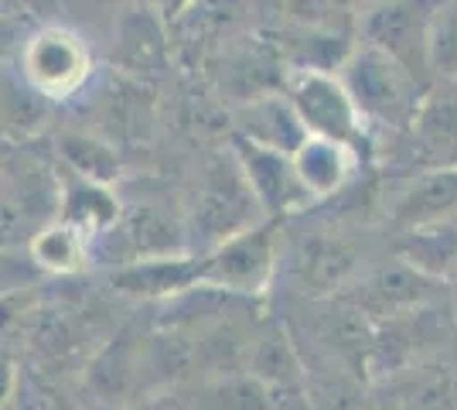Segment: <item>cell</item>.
<instances>
[{
  "label": "cell",
  "instance_id": "1",
  "mask_svg": "<svg viewBox=\"0 0 457 410\" xmlns=\"http://www.w3.org/2000/svg\"><path fill=\"white\" fill-rule=\"evenodd\" d=\"M86 390L93 393L96 404L110 410H130L154 393H164V376L157 366L154 349V329H120L113 339H106L89 366L82 370Z\"/></svg>",
  "mask_w": 457,
  "mask_h": 410
},
{
  "label": "cell",
  "instance_id": "2",
  "mask_svg": "<svg viewBox=\"0 0 457 410\" xmlns=\"http://www.w3.org/2000/svg\"><path fill=\"white\" fill-rule=\"evenodd\" d=\"M342 82L348 86L362 120H372L379 127H396V130L413 127L430 96L417 72H410L406 65L369 45L352 48V59L342 69Z\"/></svg>",
  "mask_w": 457,
  "mask_h": 410
},
{
  "label": "cell",
  "instance_id": "3",
  "mask_svg": "<svg viewBox=\"0 0 457 410\" xmlns=\"http://www.w3.org/2000/svg\"><path fill=\"white\" fill-rule=\"evenodd\" d=\"M260 215L263 209L253 196L239 161L236 157L212 161L198 192H195V202H191L188 239L198 247V254H212L232 236H243L263 226Z\"/></svg>",
  "mask_w": 457,
  "mask_h": 410
},
{
  "label": "cell",
  "instance_id": "4",
  "mask_svg": "<svg viewBox=\"0 0 457 410\" xmlns=\"http://www.w3.org/2000/svg\"><path fill=\"white\" fill-rule=\"evenodd\" d=\"M65 185L58 181L38 157H11L4 161V239L14 247L58 222Z\"/></svg>",
  "mask_w": 457,
  "mask_h": 410
},
{
  "label": "cell",
  "instance_id": "5",
  "mask_svg": "<svg viewBox=\"0 0 457 410\" xmlns=\"http://www.w3.org/2000/svg\"><path fill=\"white\" fill-rule=\"evenodd\" d=\"M185 254H188V233L178 226V219H171L157 205L123 209L113 230L93 243V260L110 264L113 271L134 267L144 260H164V256Z\"/></svg>",
  "mask_w": 457,
  "mask_h": 410
},
{
  "label": "cell",
  "instance_id": "6",
  "mask_svg": "<svg viewBox=\"0 0 457 410\" xmlns=\"http://www.w3.org/2000/svg\"><path fill=\"white\" fill-rule=\"evenodd\" d=\"M93 55L86 41L69 28H38L31 38L24 41L21 52V79L48 99H65L79 93L89 79Z\"/></svg>",
  "mask_w": 457,
  "mask_h": 410
},
{
  "label": "cell",
  "instance_id": "7",
  "mask_svg": "<svg viewBox=\"0 0 457 410\" xmlns=\"http://www.w3.org/2000/svg\"><path fill=\"white\" fill-rule=\"evenodd\" d=\"M202 256V288L256 297L270 288L277 273V233L273 222H263L243 236H232L228 243L215 247Z\"/></svg>",
  "mask_w": 457,
  "mask_h": 410
},
{
  "label": "cell",
  "instance_id": "8",
  "mask_svg": "<svg viewBox=\"0 0 457 410\" xmlns=\"http://www.w3.org/2000/svg\"><path fill=\"white\" fill-rule=\"evenodd\" d=\"M287 99L294 103V110L311 137L338 140L345 147H355L362 140V113H359L342 76L294 69L287 79Z\"/></svg>",
  "mask_w": 457,
  "mask_h": 410
},
{
  "label": "cell",
  "instance_id": "9",
  "mask_svg": "<svg viewBox=\"0 0 457 410\" xmlns=\"http://www.w3.org/2000/svg\"><path fill=\"white\" fill-rule=\"evenodd\" d=\"M430 18L434 7L427 4H376L359 18L362 45L396 59L423 79L430 69Z\"/></svg>",
  "mask_w": 457,
  "mask_h": 410
},
{
  "label": "cell",
  "instance_id": "10",
  "mask_svg": "<svg viewBox=\"0 0 457 410\" xmlns=\"http://www.w3.org/2000/svg\"><path fill=\"white\" fill-rule=\"evenodd\" d=\"M434 284H440V280H430L413 267H406L403 260H396V264L379 267V271L365 273L362 280H355L345 294V301L355 305L379 329V325H389V322H400L406 314L430 308V301L437 294Z\"/></svg>",
  "mask_w": 457,
  "mask_h": 410
},
{
  "label": "cell",
  "instance_id": "11",
  "mask_svg": "<svg viewBox=\"0 0 457 410\" xmlns=\"http://www.w3.org/2000/svg\"><path fill=\"white\" fill-rule=\"evenodd\" d=\"M232 157L239 161L243 175H246L253 196L260 202V209L270 222L273 219H284V215L297 213L311 205L314 198L304 188V181L294 168V157L280 155V151H270V147H260L246 137H232Z\"/></svg>",
  "mask_w": 457,
  "mask_h": 410
},
{
  "label": "cell",
  "instance_id": "12",
  "mask_svg": "<svg viewBox=\"0 0 457 410\" xmlns=\"http://www.w3.org/2000/svg\"><path fill=\"white\" fill-rule=\"evenodd\" d=\"M14 318H24V346L31 352V359L48 372H62L69 366L86 370L96 356V349L89 346L93 329L65 308L48 305V308H31L28 314H14Z\"/></svg>",
  "mask_w": 457,
  "mask_h": 410
},
{
  "label": "cell",
  "instance_id": "13",
  "mask_svg": "<svg viewBox=\"0 0 457 410\" xmlns=\"http://www.w3.org/2000/svg\"><path fill=\"white\" fill-rule=\"evenodd\" d=\"M359 250L338 233H311L290 254V277L307 297H331L355 284Z\"/></svg>",
  "mask_w": 457,
  "mask_h": 410
},
{
  "label": "cell",
  "instance_id": "14",
  "mask_svg": "<svg viewBox=\"0 0 457 410\" xmlns=\"http://www.w3.org/2000/svg\"><path fill=\"white\" fill-rule=\"evenodd\" d=\"M379 410H457V372L440 363H413L372 383Z\"/></svg>",
  "mask_w": 457,
  "mask_h": 410
},
{
  "label": "cell",
  "instance_id": "15",
  "mask_svg": "<svg viewBox=\"0 0 457 410\" xmlns=\"http://www.w3.org/2000/svg\"><path fill=\"white\" fill-rule=\"evenodd\" d=\"M393 222L403 233L457 222V168H430L393 202Z\"/></svg>",
  "mask_w": 457,
  "mask_h": 410
},
{
  "label": "cell",
  "instance_id": "16",
  "mask_svg": "<svg viewBox=\"0 0 457 410\" xmlns=\"http://www.w3.org/2000/svg\"><path fill=\"white\" fill-rule=\"evenodd\" d=\"M110 288L127 297L144 301H174L181 294L202 288V256H164V260H144L134 267L110 273Z\"/></svg>",
  "mask_w": 457,
  "mask_h": 410
},
{
  "label": "cell",
  "instance_id": "17",
  "mask_svg": "<svg viewBox=\"0 0 457 410\" xmlns=\"http://www.w3.org/2000/svg\"><path fill=\"white\" fill-rule=\"evenodd\" d=\"M236 137H246L260 147L294 157L311 134L304 130L290 99L280 93H267V96H253L236 110Z\"/></svg>",
  "mask_w": 457,
  "mask_h": 410
},
{
  "label": "cell",
  "instance_id": "18",
  "mask_svg": "<svg viewBox=\"0 0 457 410\" xmlns=\"http://www.w3.org/2000/svg\"><path fill=\"white\" fill-rule=\"evenodd\" d=\"M246 372L253 380H260L270 393H290L304 387V363L297 356V346L290 342V335L280 322H263L260 335L249 352Z\"/></svg>",
  "mask_w": 457,
  "mask_h": 410
},
{
  "label": "cell",
  "instance_id": "19",
  "mask_svg": "<svg viewBox=\"0 0 457 410\" xmlns=\"http://www.w3.org/2000/svg\"><path fill=\"white\" fill-rule=\"evenodd\" d=\"M294 168L304 181L311 198H324L338 192L355 172V147H345L338 140L307 137L301 151L294 155Z\"/></svg>",
  "mask_w": 457,
  "mask_h": 410
},
{
  "label": "cell",
  "instance_id": "20",
  "mask_svg": "<svg viewBox=\"0 0 457 410\" xmlns=\"http://www.w3.org/2000/svg\"><path fill=\"white\" fill-rule=\"evenodd\" d=\"M120 202L106 185H93V181H69L65 185V198H62V222L82 233L89 243H96L103 233H110L120 222Z\"/></svg>",
  "mask_w": 457,
  "mask_h": 410
},
{
  "label": "cell",
  "instance_id": "21",
  "mask_svg": "<svg viewBox=\"0 0 457 410\" xmlns=\"http://www.w3.org/2000/svg\"><path fill=\"white\" fill-rule=\"evenodd\" d=\"M413 140L430 168H457V93L427 96L413 123Z\"/></svg>",
  "mask_w": 457,
  "mask_h": 410
},
{
  "label": "cell",
  "instance_id": "22",
  "mask_svg": "<svg viewBox=\"0 0 457 410\" xmlns=\"http://www.w3.org/2000/svg\"><path fill=\"white\" fill-rule=\"evenodd\" d=\"M396 260H403L406 267H413L430 280L447 284V277L457 264V222L403 233L400 247H396Z\"/></svg>",
  "mask_w": 457,
  "mask_h": 410
},
{
  "label": "cell",
  "instance_id": "23",
  "mask_svg": "<svg viewBox=\"0 0 457 410\" xmlns=\"http://www.w3.org/2000/svg\"><path fill=\"white\" fill-rule=\"evenodd\" d=\"M28 254H31L35 267H41V271L79 273L93 260V243L58 219V222L45 226V230L28 243Z\"/></svg>",
  "mask_w": 457,
  "mask_h": 410
},
{
  "label": "cell",
  "instance_id": "24",
  "mask_svg": "<svg viewBox=\"0 0 457 410\" xmlns=\"http://www.w3.org/2000/svg\"><path fill=\"white\" fill-rule=\"evenodd\" d=\"M188 400L195 410H273L277 393H270L249 372H239L222 380H202Z\"/></svg>",
  "mask_w": 457,
  "mask_h": 410
},
{
  "label": "cell",
  "instance_id": "25",
  "mask_svg": "<svg viewBox=\"0 0 457 410\" xmlns=\"http://www.w3.org/2000/svg\"><path fill=\"white\" fill-rule=\"evenodd\" d=\"M58 157L69 164V172L79 181H93V185H106L110 188V181H116V175H120V157L99 137L65 134L58 140Z\"/></svg>",
  "mask_w": 457,
  "mask_h": 410
},
{
  "label": "cell",
  "instance_id": "26",
  "mask_svg": "<svg viewBox=\"0 0 457 410\" xmlns=\"http://www.w3.org/2000/svg\"><path fill=\"white\" fill-rule=\"evenodd\" d=\"M45 120H48V99L35 93L21 79V72L4 79V134L14 144H21V140L38 134Z\"/></svg>",
  "mask_w": 457,
  "mask_h": 410
},
{
  "label": "cell",
  "instance_id": "27",
  "mask_svg": "<svg viewBox=\"0 0 457 410\" xmlns=\"http://www.w3.org/2000/svg\"><path fill=\"white\" fill-rule=\"evenodd\" d=\"M430 69L457 79V4H440L430 18Z\"/></svg>",
  "mask_w": 457,
  "mask_h": 410
},
{
  "label": "cell",
  "instance_id": "28",
  "mask_svg": "<svg viewBox=\"0 0 457 410\" xmlns=\"http://www.w3.org/2000/svg\"><path fill=\"white\" fill-rule=\"evenodd\" d=\"M130 410H195V407H191L188 397H181V393H174V390H164V393L147 397V400H140V404Z\"/></svg>",
  "mask_w": 457,
  "mask_h": 410
},
{
  "label": "cell",
  "instance_id": "29",
  "mask_svg": "<svg viewBox=\"0 0 457 410\" xmlns=\"http://www.w3.org/2000/svg\"><path fill=\"white\" fill-rule=\"evenodd\" d=\"M31 410H79V407L69 400V397H62V393H55V390H45L38 397V404H35Z\"/></svg>",
  "mask_w": 457,
  "mask_h": 410
},
{
  "label": "cell",
  "instance_id": "30",
  "mask_svg": "<svg viewBox=\"0 0 457 410\" xmlns=\"http://www.w3.org/2000/svg\"><path fill=\"white\" fill-rule=\"evenodd\" d=\"M451 312H454V318H457V284L451 288Z\"/></svg>",
  "mask_w": 457,
  "mask_h": 410
},
{
  "label": "cell",
  "instance_id": "31",
  "mask_svg": "<svg viewBox=\"0 0 457 410\" xmlns=\"http://www.w3.org/2000/svg\"><path fill=\"white\" fill-rule=\"evenodd\" d=\"M447 284H451V288L457 284V264H454V271H451V277H447Z\"/></svg>",
  "mask_w": 457,
  "mask_h": 410
}]
</instances>
